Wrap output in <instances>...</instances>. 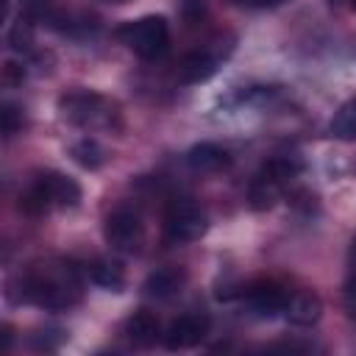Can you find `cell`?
<instances>
[{"mask_svg":"<svg viewBox=\"0 0 356 356\" xmlns=\"http://www.w3.org/2000/svg\"><path fill=\"white\" fill-rule=\"evenodd\" d=\"M300 170H303V161H298L295 156H278V159L267 161L250 181V192H248L250 206L256 211L275 206L278 197L284 195V189L289 186V181L300 175Z\"/></svg>","mask_w":356,"mask_h":356,"instance_id":"obj_5","label":"cell"},{"mask_svg":"<svg viewBox=\"0 0 356 356\" xmlns=\"http://www.w3.org/2000/svg\"><path fill=\"white\" fill-rule=\"evenodd\" d=\"M17 131H22V111L11 103L3 106V134L6 136H14Z\"/></svg>","mask_w":356,"mask_h":356,"instance_id":"obj_19","label":"cell"},{"mask_svg":"<svg viewBox=\"0 0 356 356\" xmlns=\"http://www.w3.org/2000/svg\"><path fill=\"white\" fill-rule=\"evenodd\" d=\"M125 334H128V339H131L134 345H139V348H150V345H156L159 339H164L159 317H156L153 312H145V309H142V312H134V314L128 317Z\"/></svg>","mask_w":356,"mask_h":356,"instance_id":"obj_12","label":"cell"},{"mask_svg":"<svg viewBox=\"0 0 356 356\" xmlns=\"http://www.w3.org/2000/svg\"><path fill=\"white\" fill-rule=\"evenodd\" d=\"M323 314V303L314 292H295L289 295V303H286V312L284 317L292 323V325H314Z\"/></svg>","mask_w":356,"mask_h":356,"instance_id":"obj_13","label":"cell"},{"mask_svg":"<svg viewBox=\"0 0 356 356\" xmlns=\"http://www.w3.org/2000/svg\"><path fill=\"white\" fill-rule=\"evenodd\" d=\"M209 231V214L192 203V200H178L170 206L167 220H164V234L175 245H189L197 242Z\"/></svg>","mask_w":356,"mask_h":356,"instance_id":"obj_6","label":"cell"},{"mask_svg":"<svg viewBox=\"0 0 356 356\" xmlns=\"http://www.w3.org/2000/svg\"><path fill=\"white\" fill-rule=\"evenodd\" d=\"M184 281H186L184 270H178V267H161V270H156V273L147 275L145 295L147 298H156V300H167V298H172V295L181 292Z\"/></svg>","mask_w":356,"mask_h":356,"instance_id":"obj_14","label":"cell"},{"mask_svg":"<svg viewBox=\"0 0 356 356\" xmlns=\"http://www.w3.org/2000/svg\"><path fill=\"white\" fill-rule=\"evenodd\" d=\"M220 61H222V56H220L217 50H211V47L195 50V53H189V56L181 61V67H178V81H181V83H203V81H209V78L217 72Z\"/></svg>","mask_w":356,"mask_h":356,"instance_id":"obj_11","label":"cell"},{"mask_svg":"<svg viewBox=\"0 0 356 356\" xmlns=\"http://www.w3.org/2000/svg\"><path fill=\"white\" fill-rule=\"evenodd\" d=\"M331 134L337 139H356V97H350L331 120Z\"/></svg>","mask_w":356,"mask_h":356,"instance_id":"obj_17","label":"cell"},{"mask_svg":"<svg viewBox=\"0 0 356 356\" xmlns=\"http://www.w3.org/2000/svg\"><path fill=\"white\" fill-rule=\"evenodd\" d=\"M70 153H72V159H75L83 170H97V167L106 161V150H103L95 139H81V142H75Z\"/></svg>","mask_w":356,"mask_h":356,"instance_id":"obj_16","label":"cell"},{"mask_svg":"<svg viewBox=\"0 0 356 356\" xmlns=\"http://www.w3.org/2000/svg\"><path fill=\"white\" fill-rule=\"evenodd\" d=\"M81 203V186L75 178L47 170L42 175L33 178V184L25 189V195L19 197V209L39 217L50 209H75Z\"/></svg>","mask_w":356,"mask_h":356,"instance_id":"obj_3","label":"cell"},{"mask_svg":"<svg viewBox=\"0 0 356 356\" xmlns=\"http://www.w3.org/2000/svg\"><path fill=\"white\" fill-rule=\"evenodd\" d=\"M8 42H11V47H14V50H19V53H31V47H33L31 25L19 19V22L11 28V33H8Z\"/></svg>","mask_w":356,"mask_h":356,"instance_id":"obj_18","label":"cell"},{"mask_svg":"<svg viewBox=\"0 0 356 356\" xmlns=\"http://www.w3.org/2000/svg\"><path fill=\"white\" fill-rule=\"evenodd\" d=\"M86 275L92 284L111 289V292H120L125 286V270L114 259H95L92 264H86Z\"/></svg>","mask_w":356,"mask_h":356,"instance_id":"obj_15","label":"cell"},{"mask_svg":"<svg viewBox=\"0 0 356 356\" xmlns=\"http://www.w3.org/2000/svg\"><path fill=\"white\" fill-rule=\"evenodd\" d=\"M117 39L145 61H156L170 47V22L161 14H147L117 28Z\"/></svg>","mask_w":356,"mask_h":356,"instance_id":"obj_4","label":"cell"},{"mask_svg":"<svg viewBox=\"0 0 356 356\" xmlns=\"http://www.w3.org/2000/svg\"><path fill=\"white\" fill-rule=\"evenodd\" d=\"M234 3L242 6V8H278L286 0H234Z\"/></svg>","mask_w":356,"mask_h":356,"instance_id":"obj_21","label":"cell"},{"mask_svg":"<svg viewBox=\"0 0 356 356\" xmlns=\"http://www.w3.org/2000/svg\"><path fill=\"white\" fill-rule=\"evenodd\" d=\"M83 278L70 261H42L19 275V300L42 309H70L81 300Z\"/></svg>","mask_w":356,"mask_h":356,"instance_id":"obj_1","label":"cell"},{"mask_svg":"<svg viewBox=\"0 0 356 356\" xmlns=\"http://www.w3.org/2000/svg\"><path fill=\"white\" fill-rule=\"evenodd\" d=\"M186 164L200 175H214V172H222L231 167V153L217 142H200V145L189 147Z\"/></svg>","mask_w":356,"mask_h":356,"instance_id":"obj_10","label":"cell"},{"mask_svg":"<svg viewBox=\"0 0 356 356\" xmlns=\"http://www.w3.org/2000/svg\"><path fill=\"white\" fill-rule=\"evenodd\" d=\"M103 234H106V242L120 250V253H134L142 248V239H145V222L139 217L136 209L131 206H117L108 217H106V225H103Z\"/></svg>","mask_w":356,"mask_h":356,"instance_id":"obj_7","label":"cell"},{"mask_svg":"<svg viewBox=\"0 0 356 356\" xmlns=\"http://www.w3.org/2000/svg\"><path fill=\"white\" fill-rule=\"evenodd\" d=\"M209 334V317L206 314H181L178 320H172L164 331V345L170 350H186L203 342V337Z\"/></svg>","mask_w":356,"mask_h":356,"instance_id":"obj_9","label":"cell"},{"mask_svg":"<svg viewBox=\"0 0 356 356\" xmlns=\"http://www.w3.org/2000/svg\"><path fill=\"white\" fill-rule=\"evenodd\" d=\"M245 303L256 317L273 320V317H281L286 312L289 292L275 281H256L245 289Z\"/></svg>","mask_w":356,"mask_h":356,"instance_id":"obj_8","label":"cell"},{"mask_svg":"<svg viewBox=\"0 0 356 356\" xmlns=\"http://www.w3.org/2000/svg\"><path fill=\"white\" fill-rule=\"evenodd\" d=\"M353 248H356V239H353Z\"/></svg>","mask_w":356,"mask_h":356,"instance_id":"obj_23","label":"cell"},{"mask_svg":"<svg viewBox=\"0 0 356 356\" xmlns=\"http://www.w3.org/2000/svg\"><path fill=\"white\" fill-rule=\"evenodd\" d=\"M61 117L78 128L86 131H120L122 114L120 106L111 97H103L97 92H70L58 100Z\"/></svg>","mask_w":356,"mask_h":356,"instance_id":"obj_2","label":"cell"},{"mask_svg":"<svg viewBox=\"0 0 356 356\" xmlns=\"http://www.w3.org/2000/svg\"><path fill=\"white\" fill-rule=\"evenodd\" d=\"M350 6H353V11H356V0H350Z\"/></svg>","mask_w":356,"mask_h":356,"instance_id":"obj_22","label":"cell"},{"mask_svg":"<svg viewBox=\"0 0 356 356\" xmlns=\"http://www.w3.org/2000/svg\"><path fill=\"white\" fill-rule=\"evenodd\" d=\"M22 78H25V70H22L19 64L8 61V64H6V83H8V86H17V83H22Z\"/></svg>","mask_w":356,"mask_h":356,"instance_id":"obj_20","label":"cell"}]
</instances>
